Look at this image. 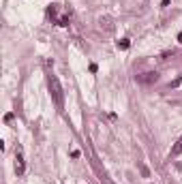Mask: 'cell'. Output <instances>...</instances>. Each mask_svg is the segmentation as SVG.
<instances>
[{"label": "cell", "mask_w": 182, "mask_h": 184, "mask_svg": "<svg viewBox=\"0 0 182 184\" xmlns=\"http://www.w3.org/2000/svg\"><path fill=\"white\" fill-rule=\"evenodd\" d=\"M101 182H103V184H113V182H111V180H109L105 173H101Z\"/></svg>", "instance_id": "8"}, {"label": "cell", "mask_w": 182, "mask_h": 184, "mask_svg": "<svg viewBox=\"0 0 182 184\" xmlns=\"http://www.w3.org/2000/svg\"><path fill=\"white\" fill-rule=\"evenodd\" d=\"M24 169H26L24 154H21V150H17V152H15V173H17V176H24Z\"/></svg>", "instance_id": "2"}, {"label": "cell", "mask_w": 182, "mask_h": 184, "mask_svg": "<svg viewBox=\"0 0 182 184\" xmlns=\"http://www.w3.org/2000/svg\"><path fill=\"white\" fill-rule=\"evenodd\" d=\"M97 71H99V66L92 62V64H90V73H97Z\"/></svg>", "instance_id": "9"}, {"label": "cell", "mask_w": 182, "mask_h": 184, "mask_svg": "<svg viewBox=\"0 0 182 184\" xmlns=\"http://www.w3.org/2000/svg\"><path fill=\"white\" fill-rule=\"evenodd\" d=\"M131 47V41L129 39H120L118 41V49H129Z\"/></svg>", "instance_id": "6"}, {"label": "cell", "mask_w": 182, "mask_h": 184, "mask_svg": "<svg viewBox=\"0 0 182 184\" xmlns=\"http://www.w3.org/2000/svg\"><path fill=\"white\" fill-rule=\"evenodd\" d=\"M158 79V73L156 71H150V73H142V75H137V81L139 84H154Z\"/></svg>", "instance_id": "3"}, {"label": "cell", "mask_w": 182, "mask_h": 184, "mask_svg": "<svg viewBox=\"0 0 182 184\" xmlns=\"http://www.w3.org/2000/svg\"><path fill=\"white\" fill-rule=\"evenodd\" d=\"M99 24H101V30H103V28H105L107 32L113 30V24H111V19H109V17H101V19H99Z\"/></svg>", "instance_id": "4"}, {"label": "cell", "mask_w": 182, "mask_h": 184, "mask_svg": "<svg viewBox=\"0 0 182 184\" xmlns=\"http://www.w3.org/2000/svg\"><path fill=\"white\" fill-rule=\"evenodd\" d=\"M178 43H182V32H180V34H178Z\"/></svg>", "instance_id": "11"}, {"label": "cell", "mask_w": 182, "mask_h": 184, "mask_svg": "<svg viewBox=\"0 0 182 184\" xmlns=\"http://www.w3.org/2000/svg\"><path fill=\"white\" fill-rule=\"evenodd\" d=\"M71 156H73V158H79V156H81V152H79V150H73V152H71Z\"/></svg>", "instance_id": "10"}, {"label": "cell", "mask_w": 182, "mask_h": 184, "mask_svg": "<svg viewBox=\"0 0 182 184\" xmlns=\"http://www.w3.org/2000/svg\"><path fill=\"white\" fill-rule=\"evenodd\" d=\"M178 154H182V137L174 144V148H171V152H169V156H178Z\"/></svg>", "instance_id": "5"}, {"label": "cell", "mask_w": 182, "mask_h": 184, "mask_svg": "<svg viewBox=\"0 0 182 184\" xmlns=\"http://www.w3.org/2000/svg\"><path fill=\"white\" fill-rule=\"evenodd\" d=\"M180 84H182V75H180V77H178V79H174V81H171V88H178V86H180Z\"/></svg>", "instance_id": "7"}, {"label": "cell", "mask_w": 182, "mask_h": 184, "mask_svg": "<svg viewBox=\"0 0 182 184\" xmlns=\"http://www.w3.org/2000/svg\"><path fill=\"white\" fill-rule=\"evenodd\" d=\"M47 84H49V92H52V99H54L56 107L58 109H64V92H62V86H60L58 77L56 75H49Z\"/></svg>", "instance_id": "1"}]
</instances>
